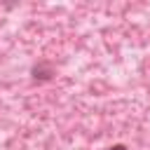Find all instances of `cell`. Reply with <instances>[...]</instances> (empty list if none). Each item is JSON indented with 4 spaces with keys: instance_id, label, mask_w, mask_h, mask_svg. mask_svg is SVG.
<instances>
[{
    "instance_id": "cell-1",
    "label": "cell",
    "mask_w": 150,
    "mask_h": 150,
    "mask_svg": "<svg viewBox=\"0 0 150 150\" xmlns=\"http://www.w3.org/2000/svg\"><path fill=\"white\" fill-rule=\"evenodd\" d=\"M112 150H124V148H122V145H115V148H112Z\"/></svg>"
}]
</instances>
